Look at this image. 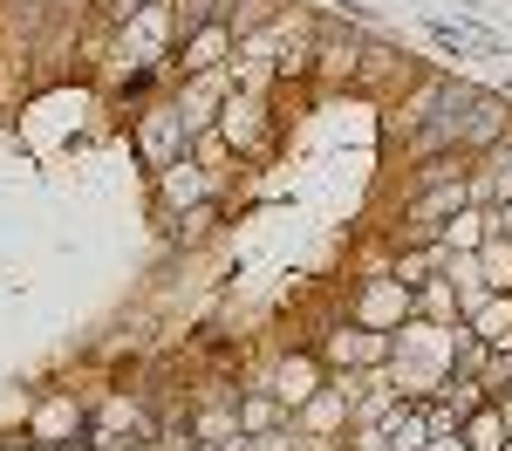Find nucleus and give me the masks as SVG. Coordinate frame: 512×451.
Returning a JSON list of instances; mask_svg holds the SVG:
<instances>
[{
  "instance_id": "obj_1",
  "label": "nucleus",
  "mask_w": 512,
  "mask_h": 451,
  "mask_svg": "<svg viewBox=\"0 0 512 451\" xmlns=\"http://www.w3.org/2000/svg\"><path fill=\"white\" fill-rule=\"evenodd\" d=\"M178 137H185V117H178V110H151L144 130H137V144H144V158H151V164L171 158V151H178Z\"/></svg>"
},
{
  "instance_id": "obj_2",
  "label": "nucleus",
  "mask_w": 512,
  "mask_h": 451,
  "mask_svg": "<svg viewBox=\"0 0 512 451\" xmlns=\"http://www.w3.org/2000/svg\"><path fill=\"white\" fill-rule=\"evenodd\" d=\"M226 137L246 144V151H260V103H253V96H233V103H226Z\"/></svg>"
},
{
  "instance_id": "obj_3",
  "label": "nucleus",
  "mask_w": 512,
  "mask_h": 451,
  "mask_svg": "<svg viewBox=\"0 0 512 451\" xmlns=\"http://www.w3.org/2000/svg\"><path fill=\"white\" fill-rule=\"evenodd\" d=\"M499 130H506V110H499L492 96H478V103H472V123H465V144H492Z\"/></svg>"
},
{
  "instance_id": "obj_4",
  "label": "nucleus",
  "mask_w": 512,
  "mask_h": 451,
  "mask_svg": "<svg viewBox=\"0 0 512 451\" xmlns=\"http://www.w3.org/2000/svg\"><path fill=\"white\" fill-rule=\"evenodd\" d=\"M219 48H226V28H219V21H212V28H198L192 48H185V69H212V62H219Z\"/></svg>"
},
{
  "instance_id": "obj_5",
  "label": "nucleus",
  "mask_w": 512,
  "mask_h": 451,
  "mask_svg": "<svg viewBox=\"0 0 512 451\" xmlns=\"http://www.w3.org/2000/svg\"><path fill=\"white\" fill-rule=\"evenodd\" d=\"M458 205H465V185H437V192H424L410 205V219H437V212H458Z\"/></svg>"
},
{
  "instance_id": "obj_6",
  "label": "nucleus",
  "mask_w": 512,
  "mask_h": 451,
  "mask_svg": "<svg viewBox=\"0 0 512 451\" xmlns=\"http://www.w3.org/2000/svg\"><path fill=\"white\" fill-rule=\"evenodd\" d=\"M280 383H287L280 397H308V383H315V369H308V363H287V376H280Z\"/></svg>"
},
{
  "instance_id": "obj_7",
  "label": "nucleus",
  "mask_w": 512,
  "mask_h": 451,
  "mask_svg": "<svg viewBox=\"0 0 512 451\" xmlns=\"http://www.w3.org/2000/svg\"><path fill=\"white\" fill-rule=\"evenodd\" d=\"M478 451H499V417H478Z\"/></svg>"
},
{
  "instance_id": "obj_8",
  "label": "nucleus",
  "mask_w": 512,
  "mask_h": 451,
  "mask_svg": "<svg viewBox=\"0 0 512 451\" xmlns=\"http://www.w3.org/2000/svg\"><path fill=\"white\" fill-rule=\"evenodd\" d=\"M110 7H117L123 21H130V14H137V7H144V0H110Z\"/></svg>"
},
{
  "instance_id": "obj_9",
  "label": "nucleus",
  "mask_w": 512,
  "mask_h": 451,
  "mask_svg": "<svg viewBox=\"0 0 512 451\" xmlns=\"http://www.w3.org/2000/svg\"><path fill=\"white\" fill-rule=\"evenodd\" d=\"M499 451H512V445H499Z\"/></svg>"
}]
</instances>
